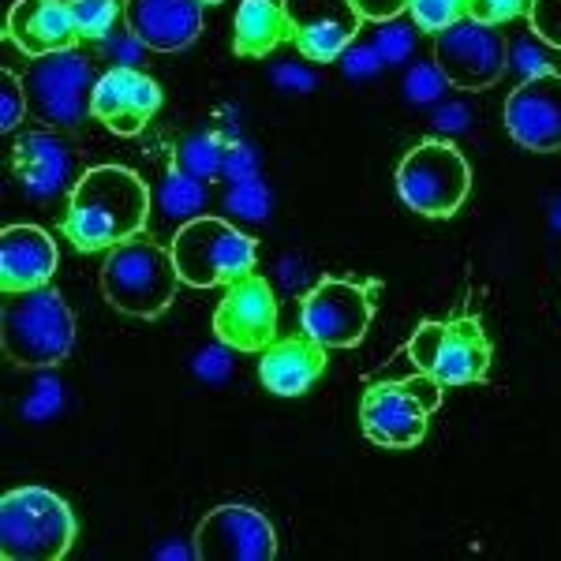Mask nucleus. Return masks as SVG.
<instances>
[{
	"mask_svg": "<svg viewBox=\"0 0 561 561\" xmlns=\"http://www.w3.org/2000/svg\"><path fill=\"white\" fill-rule=\"evenodd\" d=\"M280 42H288V20L280 0H240L237 26H232V49H237V57L248 60L270 57Z\"/></svg>",
	"mask_w": 561,
	"mask_h": 561,
	"instance_id": "4be33fe9",
	"label": "nucleus"
},
{
	"mask_svg": "<svg viewBox=\"0 0 561 561\" xmlns=\"http://www.w3.org/2000/svg\"><path fill=\"white\" fill-rule=\"evenodd\" d=\"M288 20V38L314 65H333L356 45L364 15L352 0H280Z\"/></svg>",
	"mask_w": 561,
	"mask_h": 561,
	"instance_id": "ddd939ff",
	"label": "nucleus"
},
{
	"mask_svg": "<svg viewBox=\"0 0 561 561\" xmlns=\"http://www.w3.org/2000/svg\"><path fill=\"white\" fill-rule=\"evenodd\" d=\"M386 60L382 53L375 49V45H348L345 57H341V68H345L348 79H359V76H370V71H378Z\"/></svg>",
	"mask_w": 561,
	"mask_h": 561,
	"instance_id": "c9c22d12",
	"label": "nucleus"
},
{
	"mask_svg": "<svg viewBox=\"0 0 561 561\" xmlns=\"http://www.w3.org/2000/svg\"><path fill=\"white\" fill-rule=\"evenodd\" d=\"M198 561H274L277 531L262 510L251 505H217L195 528Z\"/></svg>",
	"mask_w": 561,
	"mask_h": 561,
	"instance_id": "f8f14e48",
	"label": "nucleus"
},
{
	"mask_svg": "<svg viewBox=\"0 0 561 561\" xmlns=\"http://www.w3.org/2000/svg\"><path fill=\"white\" fill-rule=\"evenodd\" d=\"M412 364L438 386H472L491 375V341L479 319L420 322L409 341Z\"/></svg>",
	"mask_w": 561,
	"mask_h": 561,
	"instance_id": "6e6552de",
	"label": "nucleus"
},
{
	"mask_svg": "<svg viewBox=\"0 0 561 561\" xmlns=\"http://www.w3.org/2000/svg\"><path fill=\"white\" fill-rule=\"evenodd\" d=\"M225 206H229L237 221H266V217H270V192H266V184H262V180L229 184Z\"/></svg>",
	"mask_w": 561,
	"mask_h": 561,
	"instance_id": "bb28decb",
	"label": "nucleus"
},
{
	"mask_svg": "<svg viewBox=\"0 0 561 561\" xmlns=\"http://www.w3.org/2000/svg\"><path fill=\"white\" fill-rule=\"evenodd\" d=\"M528 26L539 42L561 49V0H528Z\"/></svg>",
	"mask_w": 561,
	"mask_h": 561,
	"instance_id": "c756f323",
	"label": "nucleus"
},
{
	"mask_svg": "<svg viewBox=\"0 0 561 561\" xmlns=\"http://www.w3.org/2000/svg\"><path fill=\"white\" fill-rule=\"evenodd\" d=\"M524 12H528V0H468V20L486 26H502Z\"/></svg>",
	"mask_w": 561,
	"mask_h": 561,
	"instance_id": "2f4dec72",
	"label": "nucleus"
},
{
	"mask_svg": "<svg viewBox=\"0 0 561 561\" xmlns=\"http://www.w3.org/2000/svg\"><path fill=\"white\" fill-rule=\"evenodd\" d=\"M513 57H517L513 65H517V71H520L524 79H536V76H547V71H554V68H550V60H547V53H542L539 45H531L528 38L513 45Z\"/></svg>",
	"mask_w": 561,
	"mask_h": 561,
	"instance_id": "e433bc0d",
	"label": "nucleus"
},
{
	"mask_svg": "<svg viewBox=\"0 0 561 561\" xmlns=\"http://www.w3.org/2000/svg\"><path fill=\"white\" fill-rule=\"evenodd\" d=\"M221 176L229 184H243V180H259V158L248 142H232L229 153H225V165H221Z\"/></svg>",
	"mask_w": 561,
	"mask_h": 561,
	"instance_id": "473e14b6",
	"label": "nucleus"
},
{
	"mask_svg": "<svg viewBox=\"0 0 561 561\" xmlns=\"http://www.w3.org/2000/svg\"><path fill=\"white\" fill-rule=\"evenodd\" d=\"M98 79L102 76L79 49L49 53V57H38L26 68V105L45 128L71 131L90 116Z\"/></svg>",
	"mask_w": 561,
	"mask_h": 561,
	"instance_id": "0eeeda50",
	"label": "nucleus"
},
{
	"mask_svg": "<svg viewBox=\"0 0 561 561\" xmlns=\"http://www.w3.org/2000/svg\"><path fill=\"white\" fill-rule=\"evenodd\" d=\"M76 531V513L45 486H15L0 502V554L8 561H60Z\"/></svg>",
	"mask_w": 561,
	"mask_h": 561,
	"instance_id": "20e7f679",
	"label": "nucleus"
},
{
	"mask_svg": "<svg viewBox=\"0 0 561 561\" xmlns=\"http://www.w3.org/2000/svg\"><path fill=\"white\" fill-rule=\"evenodd\" d=\"M434 65L457 90H491L510 68V42L497 26L460 20L434 34Z\"/></svg>",
	"mask_w": 561,
	"mask_h": 561,
	"instance_id": "9d476101",
	"label": "nucleus"
},
{
	"mask_svg": "<svg viewBox=\"0 0 561 561\" xmlns=\"http://www.w3.org/2000/svg\"><path fill=\"white\" fill-rule=\"evenodd\" d=\"M198 4H203V8H206V4H221V0H198Z\"/></svg>",
	"mask_w": 561,
	"mask_h": 561,
	"instance_id": "37998d69",
	"label": "nucleus"
},
{
	"mask_svg": "<svg viewBox=\"0 0 561 561\" xmlns=\"http://www.w3.org/2000/svg\"><path fill=\"white\" fill-rule=\"evenodd\" d=\"M225 153H229V147H225L221 135H214V131L187 135V139L180 142V150H176V169L192 173L195 180H210V176L221 173Z\"/></svg>",
	"mask_w": 561,
	"mask_h": 561,
	"instance_id": "b1692460",
	"label": "nucleus"
},
{
	"mask_svg": "<svg viewBox=\"0 0 561 561\" xmlns=\"http://www.w3.org/2000/svg\"><path fill=\"white\" fill-rule=\"evenodd\" d=\"M0 341L15 367H57L76 345V314L53 285L12 293L0 319Z\"/></svg>",
	"mask_w": 561,
	"mask_h": 561,
	"instance_id": "7ed1b4c3",
	"label": "nucleus"
},
{
	"mask_svg": "<svg viewBox=\"0 0 561 561\" xmlns=\"http://www.w3.org/2000/svg\"><path fill=\"white\" fill-rule=\"evenodd\" d=\"M554 225H558V229H561V203H558V214H554Z\"/></svg>",
	"mask_w": 561,
	"mask_h": 561,
	"instance_id": "79ce46f5",
	"label": "nucleus"
},
{
	"mask_svg": "<svg viewBox=\"0 0 561 561\" xmlns=\"http://www.w3.org/2000/svg\"><path fill=\"white\" fill-rule=\"evenodd\" d=\"M415 31L442 34L446 26L460 23L468 15V0H409Z\"/></svg>",
	"mask_w": 561,
	"mask_h": 561,
	"instance_id": "a878e982",
	"label": "nucleus"
},
{
	"mask_svg": "<svg viewBox=\"0 0 561 561\" xmlns=\"http://www.w3.org/2000/svg\"><path fill=\"white\" fill-rule=\"evenodd\" d=\"M192 370H195L198 378H206V382H221V378L232 370V348H229V345H221V341H217L214 348H203V352L195 356Z\"/></svg>",
	"mask_w": 561,
	"mask_h": 561,
	"instance_id": "72a5a7b5",
	"label": "nucleus"
},
{
	"mask_svg": "<svg viewBox=\"0 0 561 561\" xmlns=\"http://www.w3.org/2000/svg\"><path fill=\"white\" fill-rule=\"evenodd\" d=\"M446 87H449V79L442 76L438 65H412V71L404 76V98L420 105L438 102V98L446 94Z\"/></svg>",
	"mask_w": 561,
	"mask_h": 561,
	"instance_id": "c85d7f7f",
	"label": "nucleus"
},
{
	"mask_svg": "<svg viewBox=\"0 0 561 561\" xmlns=\"http://www.w3.org/2000/svg\"><path fill=\"white\" fill-rule=\"evenodd\" d=\"M153 192L135 169L94 165L68 192V210L60 232L76 251H108L116 243L139 237L150 221Z\"/></svg>",
	"mask_w": 561,
	"mask_h": 561,
	"instance_id": "f257e3e1",
	"label": "nucleus"
},
{
	"mask_svg": "<svg viewBox=\"0 0 561 561\" xmlns=\"http://www.w3.org/2000/svg\"><path fill=\"white\" fill-rule=\"evenodd\" d=\"M161 108V87L139 68H108L94 87V102H90V116L102 121L113 135H139L153 121Z\"/></svg>",
	"mask_w": 561,
	"mask_h": 561,
	"instance_id": "f3484780",
	"label": "nucleus"
},
{
	"mask_svg": "<svg viewBox=\"0 0 561 561\" xmlns=\"http://www.w3.org/2000/svg\"><path fill=\"white\" fill-rule=\"evenodd\" d=\"M26 108H31L26 105V83L15 76L12 68H4L0 71V131L12 135L15 128H20Z\"/></svg>",
	"mask_w": 561,
	"mask_h": 561,
	"instance_id": "cd10ccee",
	"label": "nucleus"
},
{
	"mask_svg": "<svg viewBox=\"0 0 561 561\" xmlns=\"http://www.w3.org/2000/svg\"><path fill=\"white\" fill-rule=\"evenodd\" d=\"M505 131L517 147L531 153L561 150V71L524 79L505 98Z\"/></svg>",
	"mask_w": 561,
	"mask_h": 561,
	"instance_id": "dca6fc26",
	"label": "nucleus"
},
{
	"mask_svg": "<svg viewBox=\"0 0 561 561\" xmlns=\"http://www.w3.org/2000/svg\"><path fill=\"white\" fill-rule=\"evenodd\" d=\"M12 173L20 180L23 195L38 198V203L71 192L76 180L83 176L76 147L57 128L23 131L12 147Z\"/></svg>",
	"mask_w": 561,
	"mask_h": 561,
	"instance_id": "2eb2a0df",
	"label": "nucleus"
},
{
	"mask_svg": "<svg viewBox=\"0 0 561 561\" xmlns=\"http://www.w3.org/2000/svg\"><path fill=\"white\" fill-rule=\"evenodd\" d=\"M325 352L330 348H322L319 341H311L307 333L274 341L270 348H262V359H259L262 386L274 397H304L307 389L322 378Z\"/></svg>",
	"mask_w": 561,
	"mask_h": 561,
	"instance_id": "412c9836",
	"label": "nucleus"
},
{
	"mask_svg": "<svg viewBox=\"0 0 561 561\" xmlns=\"http://www.w3.org/2000/svg\"><path fill=\"white\" fill-rule=\"evenodd\" d=\"M206 180H195L192 173H184V169H169L165 176L158 180V187H153V203H158V210L169 217V221H195V217H203L206 210Z\"/></svg>",
	"mask_w": 561,
	"mask_h": 561,
	"instance_id": "5701e85b",
	"label": "nucleus"
},
{
	"mask_svg": "<svg viewBox=\"0 0 561 561\" xmlns=\"http://www.w3.org/2000/svg\"><path fill=\"white\" fill-rule=\"evenodd\" d=\"M158 558H195V547H161Z\"/></svg>",
	"mask_w": 561,
	"mask_h": 561,
	"instance_id": "a19ab883",
	"label": "nucleus"
},
{
	"mask_svg": "<svg viewBox=\"0 0 561 561\" xmlns=\"http://www.w3.org/2000/svg\"><path fill=\"white\" fill-rule=\"evenodd\" d=\"M442 404V386L431 375L415 382H375L359 401V427L382 449H412L427 438V420Z\"/></svg>",
	"mask_w": 561,
	"mask_h": 561,
	"instance_id": "1a4fd4ad",
	"label": "nucleus"
},
{
	"mask_svg": "<svg viewBox=\"0 0 561 561\" xmlns=\"http://www.w3.org/2000/svg\"><path fill=\"white\" fill-rule=\"evenodd\" d=\"M375 49L382 53L386 65H401V60H409L412 49H415V31L404 23H397V20H389L382 31H378Z\"/></svg>",
	"mask_w": 561,
	"mask_h": 561,
	"instance_id": "7c9ffc66",
	"label": "nucleus"
},
{
	"mask_svg": "<svg viewBox=\"0 0 561 561\" xmlns=\"http://www.w3.org/2000/svg\"><path fill=\"white\" fill-rule=\"evenodd\" d=\"M214 333L232 352H262L277 341V300L270 280L248 274L225 285L214 311Z\"/></svg>",
	"mask_w": 561,
	"mask_h": 561,
	"instance_id": "4468645a",
	"label": "nucleus"
},
{
	"mask_svg": "<svg viewBox=\"0 0 561 561\" xmlns=\"http://www.w3.org/2000/svg\"><path fill=\"white\" fill-rule=\"evenodd\" d=\"M124 23L131 38L153 53H180L203 34L198 0H124Z\"/></svg>",
	"mask_w": 561,
	"mask_h": 561,
	"instance_id": "a211bd4d",
	"label": "nucleus"
},
{
	"mask_svg": "<svg viewBox=\"0 0 561 561\" xmlns=\"http://www.w3.org/2000/svg\"><path fill=\"white\" fill-rule=\"evenodd\" d=\"M4 34H8V42L31 60L49 57V53L76 49V42H79L68 0H15V4L8 8Z\"/></svg>",
	"mask_w": 561,
	"mask_h": 561,
	"instance_id": "6ab92c4d",
	"label": "nucleus"
},
{
	"mask_svg": "<svg viewBox=\"0 0 561 561\" xmlns=\"http://www.w3.org/2000/svg\"><path fill=\"white\" fill-rule=\"evenodd\" d=\"M370 319H375L370 288L341 277H322L304 296L300 307L304 333L311 341H319L322 348H356L367 337Z\"/></svg>",
	"mask_w": 561,
	"mask_h": 561,
	"instance_id": "9b49d317",
	"label": "nucleus"
},
{
	"mask_svg": "<svg viewBox=\"0 0 561 561\" xmlns=\"http://www.w3.org/2000/svg\"><path fill=\"white\" fill-rule=\"evenodd\" d=\"M259 243L221 217H195L184 221L173 237L176 274L187 288H217L248 277L255 270Z\"/></svg>",
	"mask_w": 561,
	"mask_h": 561,
	"instance_id": "39448f33",
	"label": "nucleus"
},
{
	"mask_svg": "<svg viewBox=\"0 0 561 561\" xmlns=\"http://www.w3.org/2000/svg\"><path fill=\"white\" fill-rule=\"evenodd\" d=\"M184 285L176 274L173 248H161L150 237H131L108 248L102 262V293L121 314L131 319H158L176 300Z\"/></svg>",
	"mask_w": 561,
	"mask_h": 561,
	"instance_id": "f03ea898",
	"label": "nucleus"
},
{
	"mask_svg": "<svg viewBox=\"0 0 561 561\" xmlns=\"http://www.w3.org/2000/svg\"><path fill=\"white\" fill-rule=\"evenodd\" d=\"M68 8H71V20H76L79 42H105L116 15H121L116 0H68Z\"/></svg>",
	"mask_w": 561,
	"mask_h": 561,
	"instance_id": "393cba45",
	"label": "nucleus"
},
{
	"mask_svg": "<svg viewBox=\"0 0 561 561\" xmlns=\"http://www.w3.org/2000/svg\"><path fill=\"white\" fill-rule=\"evenodd\" d=\"M465 108H442L438 116H434V124H438V131H457V128H465Z\"/></svg>",
	"mask_w": 561,
	"mask_h": 561,
	"instance_id": "58836bf2",
	"label": "nucleus"
},
{
	"mask_svg": "<svg viewBox=\"0 0 561 561\" xmlns=\"http://www.w3.org/2000/svg\"><path fill=\"white\" fill-rule=\"evenodd\" d=\"M277 83H293V87H311V76H304V71H293V68H277Z\"/></svg>",
	"mask_w": 561,
	"mask_h": 561,
	"instance_id": "ea45409f",
	"label": "nucleus"
},
{
	"mask_svg": "<svg viewBox=\"0 0 561 561\" xmlns=\"http://www.w3.org/2000/svg\"><path fill=\"white\" fill-rule=\"evenodd\" d=\"M472 192V165L449 139H423L397 165V195L423 217H454Z\"/></svg>",
	"mask_w": 561,
	"mask_h": 561,
	"instance_id": "423d86ee",
	"label": "nucleus"
},
{
	"mask_svg": "<svg viewBox=\"0 0 561 561\" xmlns=\"http://www.w3.org/2000/svg\"><path fill=\"white\" fill-rule=\"evenodd\" d=\"M57 262V243L38 225H8L0 232V288L4 296L49 285Z\"/></svg>",
	"mask_w": 561,
	"mask_h": 561,
	"instance_id": "aec40b11",
	"label": "nucleus"
},
{
	"mask_svg": "<svg viewBox=\"0 0 561 561\" xmlns=\"http://www.w3.org/2000/svg\"><path fill=\"white\" fill-rule=\"evenodd\" d=\"M356 12L364 15V23H389L397 20L401 12H409V0H352Z\"/></svg>",
	"mask_w": 561,
	"mask_h": 561,
	"instance_id": "4c0bfd02",
	"label": "nucleus"
},
{
	"mask_svg": "<svg viewBox=\"0 0 561 561\" xmlns=\"http://www.w3.org/2000/svg\"><path fill=\"white\" fill-rule=\"evenodd\" d=\"M57 409H60V382H57V378H42V382L34 386L31 401H23L26 420H49Z\"/></svg>",
	"mask_w": 561,
	"mask_h": 561,
	"instance_id": "f704fd0d",
	"label": "nucleus"
}]
</instances>
